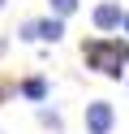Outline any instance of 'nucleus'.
I'll use <instances>...</instances> for the list:
<instances>
[{"label": "nucleus", "mask_w": 129, "mask_h": 134, "mask_svg": "<svg viewBox=\"0 0 129 134\" xmlns=\"http://www.w3.org/2000/svg\"><path fill=\"white\" fill-rule=\"evenodd\" d=\"M39 117H43V125H52V130H60V117H56V113H47V108H43Z\"/></svg>", "instance_id": "nucleus-7"}, {"label": "nucleus", "mask_w": 129, "mask_h": 134, "mask_svg": "<svg viewBox=\"0 0 129 134\" xmlns=\"http://www.w3.org/2000/svg\"><path fill=\"white\" fill-rule=\"evenodd\" d=\"M82 56H86L90 69L103 74V78H120L125 65H129V43H120V39H90Z\"/></svg>", "instance_id": "nucleus-1"}, {"label": "nucleus", "mask_w": 129, "mask_h": 134, "mask_svg": "<svg viewBox=\"0 0 129 134\" xmlns=\"http://www.w3.org/2000/svg\"><path fill=\"white\" fill-rule=\"evenodd\" d=\"M120 26H125V30H129V13H125V22H120Z\"/></svg>", "instance_id": "nucleus-8"}, {"label": "nucleus", "mask_w": 129, "mask_h": 134, "mask_svg": "<svg viewBox=\"0 0 129 134\" xmlns=\"http://www.w3.org/2000/svg\"><path fill=\"white\" fill-rule=\"evenodd\" d=\"M120 22H125L120 4H99V9H95V26L99 30H112V26H120Z\"/></svg>", "instance_id": "nucleus-4"}, {"label": "nucleus", "mask_w": 129, "mask_h": 134, "mask_svg": "<svg viewBox=\"0 0 129 134\" xmlns=\"http://www.w3.org/2000/svg\"><path fill=\"white\" fill-rule=\"evenodd\" d=\"M17 91H22L26 99H43V95H47V82H43V78H26Z\"/></svg>", "instance_id": "nucleus-5"}, {"label": "nucleus", "mask_w": 129, "mask_h": 134, "mask_svg": "<svg viewBox=\"0 0 129 134\" xmlns=\"http://www.w3.org/2000/svg\"><path fill=\"white\" fill-rule=\"evenodd\" d=\"M52 9H56V18H69L77 9V0H52Z\"/></svg>", "instance_id": "nucleus-6"}, {"label": "nucleus", "mask_w": 129, "mask_h": 134, "mask_svg": "<svg viewBox=\"0 0 129 134\" xmlns=\"http://www.w3.org/2000/svg\"><path fill=\"white\" fill-rule=\"evenodd\" d=\"M65 35V18H43V22H26L22 26V39H56Z\"/></svg>", "instance_id": "nucleus-3"}, {"label": "nucleus", "mask_w": 129, "mask_h": 134, "mask_svg": "<svg viewBox=\"0 0 129 134\" xmlns=\"http://www.w3.org/2000/svg\"><path fill=\"white\" fill-rule=\"evenodd\" d=\"M112 121H116V113H112L108 99L86 104V134H112Z\"/></svg>", "instance_id": "nucleus-2"}]
</instances>
